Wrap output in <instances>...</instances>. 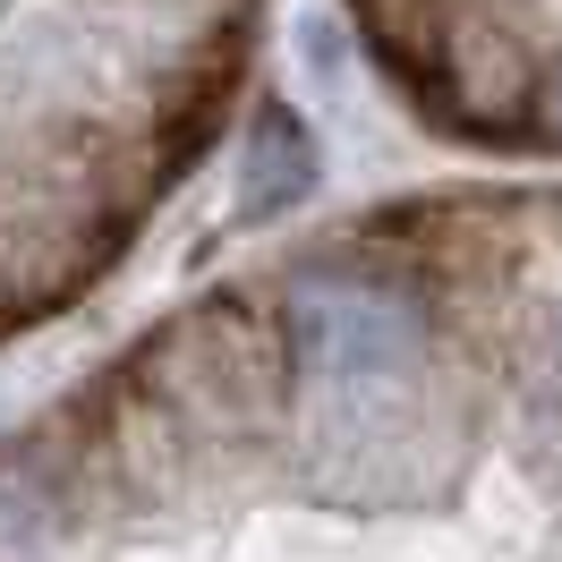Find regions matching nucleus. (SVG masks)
<instances>
[{
	"mask_svg": "<svg viewBox=\"0 0 562 562\" xmlns=\"http://www.w3.org/2000/svg\"><path fill=\"white\" fill-rule=\"evenodd\" d=\"M426 341V307L401 290H358V281H316L290 299V358L333 384H367L409 367Z\"/></svg>",
	"mask_w": 562,
	"mask_h": 562,
	"instance_id": "1",
	"label": "nucleus"
},
{
	"mask_svg": "<svg viewBox=\"0 0 562 562\" xmlns=\"http://www.w3.org/2000/svg\"><path fill=\"white\" fill-rule=\"evenodd\" d=\"M546 128H554V145H562V69H554V86H546Z\"/></svg>",
	"mask_w": 562,
	"mask_h": 562,
	"instance_id": "3",
	"label": "nucleus"
},
{
	"mask_svg": "<svg viewBox=\"0 0 562 562\" xmlns=\"http://www.w3.org/2000/svg\"><path fill=\"white\" fill-rule=\"evenodd\" d=\"M265 137H256V162H247V213L265 205L281 213L290 196H307V179H316V154H307V137H299V120L281 103H265V120H256Z\"/></svg>",
	"mask_w": 562,
	"mask_h": 562,
	"instance_id": "2",
	"label": "nucleus"
}]
</instances>
